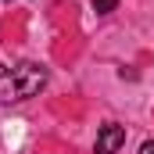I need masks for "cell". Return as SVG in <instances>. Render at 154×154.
I'll return each mask as SVG.
<instances>
[{
  "mask_svg": "<svg viewBox=\"0 0 154 154\" xmlns=\"http://www.w3.org/2000/svg\"><path fill=\"white\" fill-rule=\"evenodd\" d=\"M47 86V68L22 61L7 72H0V104H14V100H29Z\"/></svg>",
  "mask_w": 154,
  "mask_h": 154,
  "instance_id": "1",
  "label": "cell"
},
{
  "mask_svg": "<svg viewBox=\"0 0 154 154\" xmlns=\"http://www.w3.org/2000/svg\"><path fill=\"white\" fill-rule=\"evenodd\" d=\"M122 143H125V125H118V122L100 125V133H97V154H118Z\"/></svg>",
  "mask_w": 154,
  "mask_h": 154,
  "instance_id": "2",
  "label": "cell"
},
{
  "mask_svg": "<svg viewBox=\"0 0 154 154\" xmlns=\"http://www.w3.org/2000/svg\"><path fill=\"white\" fill-rule=\"evenodd\" d=\"M118 0H93V7H97V14H108V11H115Z\"/></svg>",
  "mask_w": 154,
  "mask_h": 154,
  "instance_id": "3",
  "label": "cell"
},
{
  "mask_svg": "<svg viewBox=\"0 0 154 154\" xmlns=\"http://www.w3.org/2000/svg\"><path fill=\"white\" fill-rule=\"evenodd\" d=\"M140 154H154V140H143V147H140Z\"/></svg>",
  "mask_w": 154,
  "mask_h": 154,
  "instance_id": "4",
  "label": "cell"
}]
</instances>
